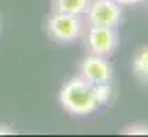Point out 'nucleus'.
Listing matches in <instances>:
<instances>
[{
    "instance_id": "nucleus-1",
    "label": "nucleus",
    "mask_w": 148,
    "mask_h": 137,
    "mask_svg": "<svg viewBox=\"0 0 148 137\" xmlns=\"http://www.w3.org/2000/svg\"><path fill=\"white\" fill-rule=\"evenodd\" d=\"M59 104L62 110L70 115L84 117L90 113L97 112L101 108V102L97 99V90L95 84L88 82L81 75L70 79L59 91Z\"/></svg>"
},
{
    "instance_id": "nucleus-2",
    "label": "nucleus",
    "mask_w": 148,
    "mask_h": 137,
    "mask_svg": "<svg viewBox=\"0 0 148 137\" xmlns=\"http://www.w3.org/2000/svg\"><path fill=\"white\" fill-rule=\"evenodd\" d=\"M82 20L77 15L70 13H60V11H53L48 16L46 22V31L48 35L53 38L55 42L60 44H70L77 40L82 35Z\"/></svg>"
},
{
    "instance_id": "nucleus-3",
    "label": "nucleus",
    "mask_w": 148,
    "mask_h": 137,
    "mask_svg": "<svg viewBox=\"0 0 148 137\" xmlns=\"http://www.w3.org/2000/svg\"><path fill=\"white\" fill-rule=\"evenodd\" d=\"M84 16L88 26L117 27L123 20V5L115 0H90Z\"/></svg>"
},
{
    "instance_id": "nucleus-4",
    "label": "nucleus",
    "mask_w": 148,
    "mask_h": 137,
    "mask_svg": "<svg viewBox=\"0 0 148 137\" xmlns=\"http://www.w3.org/2000/svg\"><path fill=\"white\" fill-rule=\"evenodd\" d=\"M84 44H86L88 53L110 57L119 46V33L115 27L90 26V29L84 35Z\"/></svg>"
},
{
    "instance_id": "nucleus-5",
    "label": "nucleus",
    "mask_w": 148,
    "mask_h": 137,
    "mask_svg": "<svg viewBox=\"0 0 148 137\" xmlns=\"http://www.w3.org/2000/svg\"><path fill=\"white\" fill-rule=\"evenodd\" d=\"M79 75L92 84H104L113 81V66L108 57L88 53L79 64Z\"/></svg>"
},
{
    "instance_id": "nucleus-6",
    "label": "nucleus",
    "mask_w": 148,
    "mask_h": 137,
    "mask_svg": "<svg viewBox=\"0 0 148 137\" xmlns=\"http://www.w3.org/2000/svg\"><path fill=\"white\" fill-rule=\"evenodd\" d=\"M134 75L143 82H148V46H141L132 59Z\"/></svg>"
},
{
    "instance_id": "nucleus-7",
    "label": "nucleus",
    "mask_w": 148,
    "mask_h": 137,
    "mask_svg": "<svg viewBox=\"0 0 148 137\" xmlns=\"http://www.w3.org/2000/svg\"><path fill=\"white\" fill-rule=\"evenodd\" d=\"M88 4H90V0H53V11L82 16L86 13Z\"/></svg>"
},
{
    "instance_id": "nucleus-8",
    "label": "nucleus",
    "mask_w": 148,
    "mask_h": 137,
    "mask_svg": "<svg viewBox=\"0 0 148 137\" xmlns=\"http://www.w3.org/2000/svg\"><path fill=\"white\" fill-rule=\"evenodd\" d=\"M95 90H97V99L101 102V106L110 104L112 99L115 97V90H113L112 82H104V84H95Z\"/></svg>"
},
{
    "instance_id": "nucleus-9",
    "label": "nucleus",
    "mask_w": 148,
    "mask_h": 137,
    "mask_svg": "<svg viewBox=\"0 0 148 137\" xmlns=\"http://www.w3.org/2000/svg\"><path fill=\"white\" fill-rule=\"evenodd\" d=\"M124 135H148V124L143 123H135V124H130L123 130Z\"/></svg>"
},
{
    "instance_id": "nucleus-10",
    "label": "nucleus",
    "mask_w": 148,
    "mask_h": 137,
    "mask_svg": "<svg viewBox=\"0 0 148 137\" xmlns=\"http://www.w3.org/2000/svg\"><path fill=\"white\" fill-rule=\"evenodd\" d=\"M15 134V130L8 126V124H0V135H13Z\"/></svg>"
},
{
    "instance_id": "nucleus-11",
    "label": "nucleus",
    "mask_w": 148,
    "mask_h": 137,
    "mask_svg": "<svg viewBox=\"0 0 148 137\" xmlns=\"http://www.w3.org/2000/svg\"><path fill=\"white\" fill-rule=\"evenodd\" d=\"M117 4H121L123 8L124 5H137V4H141V2H145V0H115Z\"/></svg>"
},
{
    "instance_id": "nucleus-12",
    "label": "nucleus",
    "mask_w": 148,
    "mask_h": 137,
    "mask_svg": "<svg viewBox=\"0 0 148 137\" xmlns=\"http://www.w3.org/2000/svg\"><path fill=\"white\" fill-rule=\"evenodd\" d=\"M0 31H2V20H0Z\"/></svg>"
}]
</instances>
